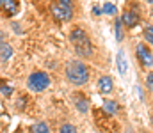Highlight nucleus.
I'll list each match as a JSON object with an SVG mask.
<instances>
[{
  "label": "nucleus",
  "instance_id": "1",
  "mask_svg": "<svg viewBox=\"0 0 153 133\" xmlns=\"http://www.w3.org/2000/svg\"><path fill=\"white\" fill-rule=\"evenodd\" d=\"M70 41L75 48L76 55H80L84 59L93 55V44H91V39H89V36H87V32L84 29H80V27L73 29L70 32Z\"/></svg>",
  "mask_w": 153,
  "mask_h": 133
},
{
  "label": "nucleus",
  "instance_id": "2",
  "mask_svg": "<svg viewBox=\"0 0 153 133\" xmlns=\"http://www.w3.org/2000/svg\"><path fill=\"white\" fill-rule=\"evenodd\" d=\"M66 78L71 85L80 87V85L87 84V80H89V68L80 60H71L66 66Z\"/></svg>",
  "mask_w": 153,
  "mask_h": 133
},
{
  "label": "nucleus",
  "instance_id": "3",
  "mask_svg": "<svg viewBox=\"0 0 153 133\" xmlns=\"http://www.w3.org/2000/svg\"><path fill=\"white\" fill-rule=\"evenodd\" d=\"M50 85V76L45 73V71H34L29 75L27 78V87L34 92H41Z\"/></svg>",
  "mask_w": 153,
  "mask_h": 133
},
{
  "label": "nucleus",
  "instance_id": "4",
  "mask_svg": "<svg viewBox=\"0 0 153 133\" xmlns=\"http://www.w3.org/2000/svg\"><path fill=\"white\" fill-rule=\"evenodd\" d=\"M50 11H52V14L55 16V20H59V21H70L71 18H73V11H71V7H68V5H62V4H52L50 5Z\"/></svg>",
  "mask_w": 153,
  "mask_h": 133
},
{
  "label": "nucleus",
  "instance_id": "5",
  "mask_svg": "<svg viewBox=\"0 0 153 133\" xmlns=\"http://www.w3.org/2000/svg\"><path fill=\"white\" fill-rule=\"evenodd\" d=\"M137 59H139L143 68H152L153 66V55H152V51L148 50L146 44H143V43L137 44Z\"/></svg>",
  "mask_w": 153,
  "mask_h": 133
},
{
  "label": "nucleus",
  "instance_id": "6",
  "mask_svg": "<svg viewBox=\"0 0 153 133\" xmlns=\"http://www.w3.org/2000/svg\"><path fill=\"white\" fill-rule=\"evenodd\" d=\"M121 23H123L125 27H128V29H134V27L139 23L137 12H134V11H125L123 16H121Z\"/></svg>",
  "mask_w": 153,
  "mask_h": 133
},
{
  "label": "nucleus",
  "instance_id": "7",
  "mask_svg": "<svg viewBox=\"0 0 153 133\" xmlns=\"http://www.w3.org/2000/svg\"><path fill=\"white\" fill-rule=\"evenodd\" d=\"M112 89H114V84H112V78L111 76H102L98 80V90L102 94H111Z\"/></svg>",
  "mask_w": 153,
  "mask_h": 133
},
{
  "label": "nucleus",
  "instance_id": "8",
  "mask_svg": "<svg viewBox=\"0 0 153 133\" xmlns=\"http://www.w3.org/2000/svg\"><path fill=\"white\" fill-rule=\"evenodd\" d=\"M117 71L121 73V75H125L126 73V69H128V62H126V55H125V51L123 50H119V53H117Z\"/></svg>",
  "mask_w": 153,
  "mask_h": 133
},
{
  "label": "nucleus",
  "instance_id": "9",
  "mask_svg": "<svg viewBox=\"0 0 153 133\" xmlns=\"http://www.w3.org/2000/svg\"><path fill=\"white\" fill-rule=\"evenodd\" d=\"M75 105H76V110H80L82 114H85L89 110V103L84 98V94H75Z\"/></svg>",
  "mask_w": 153,
  "mask_h": 133
},
{
  "label": "nucleus",
  "instance_id": "10",
  "mask_svg": "<svg viewBox=\"0 0 153 133\" xmlns=\"http://www.w3.org/2000/svg\"><path fill=\"white\" fill-rule=\"evenodd\" d=\"M2 7L9 12V14H16L20 11V4L16 0H2Z\"/></svg>",
  "mask_w": 153,
  "mask_h": 133
},
{
  "label": "nucleus",
  "instance_id": "11",
  "mask_svg": "<svg viewBox=\"0 0 153 133\" xmlns=\"http://www.w3.org/2000/svg\"><path fill=\"white\" fill-rule=\"evenodd\" d=\"M103 110H107V114H117V110H119V105L116 103V101H111V99H105L103 101Z\"/></svg>",
  "mask_w": 153,
  "mask_h": 133
},
{
  "label": "nucleus",
  "instance_id": "12",
  "mask_svg": "<svg viewBox=\"0 0 153 133\" xmlns=\"http://www.w3.org/2000/svg\"><path fill=\"white\" fill-rule=\"evenodd\" d=\"M13 51H14V50H13V46H11V44L2 46V48H0V59H2V60H9V59H11V55H13Z\"/></svg>",
  "mask_w": 153,
  "mask_h": 133
},
{
  "label": "nucleus",
  "instance_id": "13",
  "mask_svg": "<svg viewBox=\"0 0 153 133\" xmlns=\"http://www.w3.org/2000/svg\"><path fill=\"white\" fill-rule=\"evenodd\" d=\"M32 133H48L50 132V128H48V124L46 123H36V124H32Z\"/></svg>",
  "mask_w": 153,
  "mask_h": 133
},
{
  "label": "nucleus",
  "instance_id": "14",
  "mask_svg": "<svg viewBox=\"0 0 153 133\" xmlns=\"http://www.w3.org/2000/svg\"><path fill=\"white\" fill-rule=\"evenodd\" d=\"M59 133H76V128L73 126V124L66 123V124H62V126H61V130H59Z\"/></svg>",
  "mask_w": 153,
  "mask_h": 133
},
{
  "label": "nucleus",
  "instance_id": "15",
  "mask_svg": "<svg viewBox=\"0 0 153 133\" xmlns=\"http://www.w3.org/2000/svg\"><path fill=\"white\" fill-rule=\"evenodd\" d=\"M116 11H117V9H116L114 4H109V2L103 4V12H107V14H116Z\"/></svg>",
  "mask_w": 153,
  "mask_h": 133
},
{
  "label": "nucleus",
  "instance_id": "16",
  "mask_svg": "<svg viewBox=\"0 0 153 133\" xmlns=\"http://www.w3.org/2000/svg\"><path fill=\"white\" fill-rule=\"evenodd\" d=\"M116 39H117V41H121V37H123V32H121V25H123V23H121V20H116Z\"/></svg>",
  "mask_w": 153,
  "mask_h": 133
},
{
  "label": "nucleus",
  "instance_id": "17",
  "mask_svg": "<svg viewBox=\"0 0 153 133\" xmlns=\"http://www.w3.org/2000/svg\"><path fill=\"white\" fill-rule=\"evenodd\" d=\"M144 36H146V39H148V43L153 46V25L152 27H148L146 30H144Z\"/></svg>",
  "mask_w": 153,
  "mask_h": 133
},
{
  "label": "nucleus",
  "instance_id": "18",
  "mask_svg": "<svg viewBox=\"0 0 153 133\" xmlns=\"http://www.w3.org/2000/svg\"><path fill=\"white\" fill-rule=\"evenodd\" d=\"M146 85H148V89L153 92V71L146 75Z\"/></svg>",
  "mask_w": 153,
  "mask_h": 133
},
{
  "label": "nucleus",
  "instance_id": "19",
  "mask_svg": "<svg viewBox=\"0 0 153 133\" xmlns=\"http://www.w3.org/2000/svg\"><path fill=\"white\" fill-rule=\"evenodd\" d=\"M5 32H4V30H0V48H2V46H5Z\"/></svg>",
  "mask_w": 153,
  "mask_h": 133
},
{
  "label": "nucleus",
  "instance_id": "20",
  "mask_svg": "<svg viewBox=\"0 0 153 133\" xmlns=\"http://www.w3.org/2000/svg\"><path fill=\"white\" fill-rule=\"evenodd\" d=\"M0 90H2V92H5V94H11V92H13V89H11V87H5V85H2V87H0Z\"/></svg>",
  "mask_w": 153,
  "mask_h": 133
},
{
  "label": "nucleus",
  "instance_id": "21",
  "mask_svg": "<svg viewBox=\"0 0 153 133\" xmlns=\"http://www.w3.org/2000/svg\"><path fill=\"white\" fill-rule=\"evenodd\" d=\"M59 4H62V5H68V7H71V0H59Z\"/></svg>",
  "mask_w": 153,
  "mask_h": 133
},
{
  "label": "nucleus",
  "instance_id": "22",
  "mask_svg": "<svg viewBox=\"0 0 153 133\" xmlns=\"http://www.w3.org/2000/svg\"><path fill=\"white\" fill-rule=\"evenodd\" d=\"M146 2H148V4H153V0H146Z\"/></svg>",
  "mask_w": 153,
  "mask_h": 133
},
{
  "label": "nucleus",
  "instance_id": "23",
  "mask_svg": "<svg viewBox=\"0 0 153 133\" xmlns=\"http://www.w3.org/2000/svg\"><path fill=\"white\" fill-rule=\"evenodd\" d=\"M152 124H153V115H152Z\"/></svg>",
  "mask_w": 153,
  "mask_h": 133
},
{
  "label": "nucleus",
  "instance_id": "24",
  "mask_svg": "<svg viewBox=\"0 0 153 133\" xmlns=\"http://www.w3.org/2000/svg\"><path fill=\"white\" fill-rule=\"evenodd\" d=\"M0 7H2V0H0Z\"/></svg>",
  "mask_w": 153,
  "mask_h": 133
}]
</instances>
